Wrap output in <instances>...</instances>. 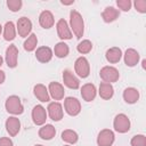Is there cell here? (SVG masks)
Returning a JSON list of instances; mask_svg holds the SVG:
<instances>
[{
    "label": "cell",
    "mask_w": 146,
    "mask_h": 146,
    "mask_svg": "<svg viewBox=\"0 0 146 146\" xmlns=\"http://www.w3.org/2000/svg\"><path fill=\"white\" fill-rule=\"evenodd\" d=\"M64 146H70V145H64Z\"/></svg>",
    "instance_id": "b9f144b4"
},
{
    "label": "cell",
    "mask_w": 146,
    "mask_h": 146,
    "mask_svg": "<svg viewBox=\"0 0 146 146\" xmlns=\"http://www.w3.org/2000/svg\"><path fill=\"white\" fill-rule=\"evenodd\" d=\"M63 82H64V84L67 87V88H70V89H79V87H80V81H79V79L73 74V72L72 71H70V70H65L64 72H63Z\"/></svg>",
    "instance_id": "5bb4252c"
},
{
    "label": "cell",
    "mask_w": 146,
    "mask_h": 146,
    "mask_svg": "<svg viewBox=\"0 0 146 146\" xmlns=\"http://www.w3.org/2000/svg\"><path fill=\"white\" fill-rule=\"evenodd\" d=\"M35 58L40 63H43V64L49 63L51 60V58H52V50H51V48L46 47V46L36 48V50H35Z\"/></svg>",
    "instance_id": "e0dca14e"
},
{
    "label": "cell",
    "mask_w": 146,
    "mask_h": 146,
    "mask_svg": "<svg viewBox=\"0 0 146 146\" xmlns=\"http://www.w3.org/2000/svg\"><path fill=\"white\" fill-rule=\"evenodd\" d=\"M15 36H16V26L11 21H9L3 26V39L6 41H13Z\"/></svg>",
    "instance_id": "484cf974"
},
{
    "label": "cell",
    "mask_w": 146,
    "mask_h": 146,
    "mask_svg": "<svg viewBox=\"0 0 146 146\" xmlns=\"http://www.w3.org/2000/svg\"><path fill=\"white\" fill-rule=\"evenodd\" d=\"M113 127H114V130L116 132L125 133V132H128L130 130V120L125 114L120 113L114 117Z\"/></svg>",
    "instance_id": "3957f363"
},
{
    "label": "cell",
    "mask_w": 146,
    "mask_h": 146,
    "mask_svg": "<svg viewBox=\"0 0 146 146\" xmlns=\"http://www.w3.org/2000/svg\"><path fill=\"white\" fill-rule=\"evenodd\" d=\"M47 112H48L49 117H50L52 121H60V120L63 119V115H64L63 106H62V104L58 103V102L49 103V105H48V107H47Z\"/></svg>",
    "instance_id": "9c48e42d"
},
{
    "label": "cell",
    "mask_w": 146,
    "mask_h": 146,
    "mask_svg": "<svg viewBox=\"0 0 146 146\" xmlns=\"http://www.w3.org/2000/svg\"><path fill=\"white\" fill-rule=\"evenodd\" d=\"M62 139L67 144H75L79 139V136L74 130L66 129L62 132Z\"/></svg>",
    "instance_id": "83f0119b"
},
{
    "label": "cell",
    "mask_w": 146,
    "mask_h": 146,
    "mask_svg": "<svg viewBox=\"0 0 146 146\" xmlns=\"http://www.w3.org/2000/svg\"><path fill=\"white\" fill-rule=\"evenodd\" d=\"M6 64L10 68H15L17 66V59H18V49L15 44H9L6 49Z\"/></svg>",
    "instance_id": "30bf717a"
},
{
    "label": "cell",
    "mask_w": 146,
    "mask_h": 146,
    "mask_svg": "<svg viewBox=\"0 0 146 146\" xmlns=\"http://www.w3.org/2000/svg\"><path fill=\"white\" fill-rule=\"evenodd\" d=\"M56 30H57V34H58L59 39H62V40H71L72 39V32L70 30L67 22L64 18L58 19V22L56 23Z\"/></svg>",
    "instance_id": "7c38bea8"
},
{
    "label": "cell",
    "mask_w": 146,
    "mask_h": 146,
    "mask_svg": "<svg viewBox=\"0 0 146 146\" xmlns=\"http://www.w3.org/2000/svg\"><path fill=\"white\" fill-rule=\"evenodd\" d=\"M115 136L114 132L110 129H103L99 131L97 136V144L98 146H112L114 143Z\"/></svg>",
    "instance_id": "ba28073f"
},
{
    "label": "cell",
    "mask_w": 146,
    "mask_h": 146,
    "mask_svg": "<svg viewBox=\"0 0 146 146\" xmlns=\"http://www.w3.org/2000/svg\"><path fill=\"white\" fill-rule=\"evenodd\" d=\"M119 16H120L119 9H116V8L112 7V6L106 7L102 13V18H103V21L105 23H112V22L116 21L119 18Z\"/></svg>",
    "instance_id": "7402d4cb"
},
{
    "label": "cell",
    "mask_w": 146,
    "mask_h": 146,
    "mask_svg": "<svg viewBox=\"0 0 146 146\" xmlns=\"http://www.w3.org/2000/svg\"><path fill=\"white\" fill-rule=\"evenodd\" d=\"M133 6H135L136 10L139 11L140 14H145L146 13V1L145 0H136L133 2Z\"/></svg>",
    "instance_id": "836d02e7"
},
{
    "label": "cell",
    "mask_w": 146,
    "mask_h": 146,
    "mask_svg": "<svg viewBox=\"0 0 146 146\" xmlns=\"http://www.w3.org/2000/svg\"><path fill=\"white\" fill-rule=\"evenodd\" d=\"M2 63H3V58H2L1 56H0V66L2 65Z\"/></svg>",
    "instance_id": "f35d334b"
},
{
    "label": "cell",
    "mask_w": 146,
    "mask_h": 146,
    "mask_svg": "<svg viewBox=\"0 0 146 146\" xmlns=\"http://www.w3.org/2000/svg\"><path fill=\"white\" fill-rule=\"evenodd\" d=\"M70 25L74 35L78 39H81L84 33V22L82 15L75 9H72L70 13Z\"/></svg>",
    "instance_id": "6da1fadb"
},
{
    "label": "cell",
    "mask_w": 146,
    "mask_h": 146,
    "mask_svg": "<svg viewBox=\"0 0 146 146\" xmlns=\"http://www.w3.org/2000/svg\"><path fill=\"white\" fill-rule=\"evenodd\" d=\"M56 129L52 124H44L39 129V137L43 140H50L55 137Z\"/></svg>",
    "instance_id": "d4e9b609"
},
{
    "label": "cell",
    "mask_w": 146,
    "mask_h": 146,
    "mask_svg": "<svg viewBox=\"0 0 146 146\" xmlns=\"http://www.w3.org/2000/svg\"><path fill=\"white\" fill-rule=\"evenodd\" d=\"M116 5H117L119 9H121L123 11H129L132 6V2L130 0H116Z\"/></svg>",
    "instance_id": "d6a6232c"
},
{
    "label": "cell",
    "mask_w": 146,
    "mask_h": 146,
    "mask_svg": "<svg viewBox=\"0 0 146 146\" xmlns=\"http://www.w3.org/2000/svg\"><path fill=\"white\" fill-rule=\"evenodd\" d=\"M0 146H14L13 140L8 137H1L0 138Z\"/></svg>",
    "instance_id": "e575fe53"
},
{
    "label": "cell",
    "mask_w": 146,
    "mask_h": 146,
    "mask_svg": "<svg viewBox=\"0 0 146 146\" xmlns=\"http://www.w3.org/2000/svg\"><path fill=\"white\" fill-rule=\"evenodd\" d=\"M22 6H23L22 0H7V7L13 13H16V11L21 10Z\"/></svg>",
    "instance_id": "1f68e13d"
},
{
    "label": "cell",
    "mask_w": 146,
    "mask_h": 146,
    "mask_svg": "<svg viewBox=\"0 0 146 146\" xmlns=\"http://www.w3.org/2000/svg\"><path fill=\"white\" fill-rule=\"evenodd\" d=\"M65 112L71 116H76L81 112V104L74 97H66L64 100Z\"/></svg>",
    "instance_id": "8992f818"
},
{
    "label": "cell",
    "mask_w": 146,
    "mask_h": 146,
    "mask_svg": "<svg viewBox=\"0 0 146 146\" xmlns=\"http://www.w3.org/2000/svg\"><path fill=\"white\" fill-rule=\"evenodd\" d=\"M33 94L34 96L42 103H47L50 100V96H49V91L48 88L46 86H43L42 83H38L33 87Z\"/></svg>",
    "instance_id": "d6986e66"
},
{
    "label": "cell",
    "mask_w": 146,
    "mask_h": 146,
    "mask_svg": "<svg viewBox=\"0 0 146 146\" xmlns=\"http://www.w3.org/2000/svg\"><path fill=\"white\" fill-rule=\"evenodd\" d=\"M60 3L64 5V6H70V5H73L74 3V0H71V1H64V0H62Z\"/></svg>",
    "instance_id": "8d00e7d4"
},
{
    "label": "cell",
    "mask_w": 146,
    "mask_h": 146,
    "mask_svg": "<svg viewBox=\"0 0 146 146\" xmlns=\"http://www.w3.org/2000/svg\"><path fill=\"white\" fill-rule=\"evenodd\" d=\"M123 99L127 104H135L139 99V91L133 87L125 88L123 91Z\"/></svg>",
    "instance_id": "603a6c76"
},
{
    "label": "cell",
    "mask_w": 146,
    "mask_h": 146,
    "mask_svg": "<svg viewBox=\"0 0 146 146\" xmlns=\"http://www.w3.org/2000/svg\"><path fill=\"white\" fill-rule=\"evenodd\" d=\"M105 57H106V60L111 64H116L121 60L122 58V50L119 48V47H112L110 49L106 50L105 52Z\"/></svg>",
    "instance_id": "44dd1931"
},
{
    "label": "cell",
    "mask_w": 146,
    "mask_h": 146,
    "mask_svg": "<svg viewBox=\"0 0 146 146\" xmlns=\"http://www.w3.org/2000/svg\"><path fill=\"white\" fill-rule=\"evenodd\" d=\"M5 107H6V111L13 115H19L24 112V106L22 104V100L16 95H11L7 98L5 103Z\"/></svg>",
    "instance_id": "7a4b0ae2"
},
{
    "label": "cell",
    "mask_w": 146,
    "mask_h": 146,
    "mask_svg": "<svg viewBox=\"0 0 146 146\" xmlns=\"http://www.w3.org/2000/svg\"><path fill=\"white\" fill-rule=\"evenodd\" d=\"M122 56L124 58V64L127 66H129V67L136 66L138 64V62H139V58H140L139 52L136 49H133V48L127 49L125 52H124V55H122Z\"/></svg>",
    "instance_id": "9a60e30c"
},
{
    "label": "cell",
    "mask_w": 146,
    "mask_h": 146,
    "mask_svg": "<svg viewBox=\"0 0 146 146\" xmlns=\"http://www.w3.org/2000/svg\"><path fill=\"white\" fill-rule=\"evenodd\" d=\"M16 30L19 34V36L22 38H26L31 34L32 31V22L30 18L22 16L21 18H18L17 21V25H16Z\"/></svg>",
    "instance_id": "52a82bcc"
},
{
    "label": "cell",
    "mask_w": 146,
    "mask_h": 146,
    "mask_svg": "<svg viewBox=\"0 0 146 146\" xmlns=\"http://www.w3.org/2000/svg\"><path fill=\"white\" fill-rule=\"evenodd\" d=\"M54 52H55V56L56 57H58V58H65L68 55V52H70V48H68V46L65 42H58V43L55 44Z\"/></svg>",
    "instance_id": "4316f807"
},
{
    "label": "cell",
    "mask_w": 146,
    "mask_h": 146,
    "mask_svg": "<svg viewBox=\"0 0 146 146\" xmlns=\"http://www.w3.org/2000/svg\"><path fill=\"white\" fill-rule=\"evenodd\" d=\"M99 76L104 82L107 83H112V82H116L120 78V73L119 71L113 67V66H104L100 72H99Z\"/></svg>",
    "instance_id": "5b68a950"
},
{
    "label": "cell",
    "mask_w": 146,
    "mask_h": 146,
    "mask_svg": "<svg viewBox=\"0 0 146 146\" xmlns=\"http://www.w3.org/2000/svg\"><path fill=\"white\" fill-rule=\"evenodd\" d=\"M39 24L43 29H50L55 24V18L54 15L50 10H43L39 15Z\"/></svg>",
    "instance_id": "ac0fdd59"
},
{
    "label": "cell",
    "mask_w": 146,
    "mask_h": 146,
    "mask_svg": "<svg viewBox=\"0 0 146 146\" xmlns=\"http://www.w3.org/2000/svg\"><path fill=\"white\" fill-rule=\"evenodd\" d=\"M48 91H49V96L51 98H54L55 100H60L64 98L65 95V89L63 87V84L58 83V82H50L48 86Z\"/></svg>",
    "instance_id": "4fadbf2b"
},
{
    "label": "cell",
    "mask_w": 146,
    "mask_h": 146,
    "mask_svg": "<svg viewBox=\"0 0 146 146\" xmlns=\"http://www.w3.org/2000/svg\"><path fill=\"white\" fill-rule=\"evenodd\" d=\"M36 44H38V38H36V34L31 33V34L27 36V39L24 41V44H23V46H24V49H25L26 51L31 52V51L35 50Z\"/></svg>",
    "instance_id": "f1b7e54d"
},
{
    "label": "cell",
    "mask_w": 146,
    "mask_h": 146,
    "mask_svg": "<svg viewBox=\"0 0 146 146\" xmlns=\"http://www.w3.org/2000/svg\"><path fill=\"white\" fill-rule=\"evenodd\" d=\"M32 120L36 125H43L47 120V111L42 105H35L32 110Z\"/></svg>",
    "instance_id": "8fae6325"
},
{
    "label": "cell",
    "mask_w": 146,
    "mask_h": 146,
    "mask_svg": "<svg viewBox=\"0 0 146 146\" xmlns=\"http://www.w3.org/2000/svg\"><path fill=\"white\" fill-rule=\"evenodd\" d=\"M141 66H143L144 70L146 68V59H143V62H141Z\"/></svg>",
    "instance_id": "74e56055"
},
{
    "label": "cell",
    "mask_w": 146,
    "mask_h": 146,
    "mask_svg": "<svg viewBox=\"0 0 146 146\" xmlns=\"http://www.w3.org/2000/svg\"><path fill=\"white\" fill-rule=\"evenodd\" d=\"M91 49H92V42H91L90 40H88V39L82 40V41L79 42V44L76 46V50H78L80 54H82V55L89 54V52L91 51Z\"/></svg>",
    "instance_id": "f546056e"
},
{
    "label": "cell",
    "mask_w": 146,
    "mask_h": 146,
    "mask_svg": "<svg viewBox=\"0 0 146 146\" xmlns=\"http://www.w3.org/2000/svg\"><path fill=\"white\" fill-rule=\"evenodd\" d=\"M6 130L9 136L15 137L21 130V121L16 116H9L6 120Z\"/></svg>",
    "instance_id": "2e32d148"
},
{
    "label": "cell",
    "mask_w": 146,
    "mask_h": 146,
    "mask_svg": "<svg viewBox=\"0 0 146 146\" xmlns=\"http://www.w3.org/2000/svg\"><path fill=\"white\" fill-rule=\"evenodd\" d=\"M96 94H97V90L95 84L92 83H86L81 88V96L86 102H92L96 97Z\"/></svg>",
    "instance_id": "ffe728a7"
},
{
    "label": "cell",
    "mask_w": 146,
    "mask_h": 146,
    "mask_svg": "<svg viewBox=\"0 0 146 146\" xmlns=\"http://www.w3.org/2000/svg\"><path fill=\"white\" fill-rule=\"evenodd\" d=\"M99 96L100 98L105 99V100H108L113 97L114 95V88L112 86V83H107V82H102L99 84Z\"/></svg>",
    "instance_id": "cb8c5ba5"
},
{
    "label": "cell",
    "mask_w": 146,
    "mask_h": 146,
    "mask_svg": "<svg viewBox=\"0 0 146 146\" xmlns=\"http://www.w3.org/2000/svg\"><path fill=\"white\" fill-rule=\"evenodd\" d=\"M131 146H146V136L145 135H136L130 140Z\"/></svg>",
    "instance_id": "4dcf8cb0"
},
{
    "label": "cell",
    "mask_w": 146,
    "mask_h": 146,
    "mask_svg": "<svg viewBox=\"0 0 146 146\" xmlns=\"http://www.w3.org/2000/svg\"><path fill=\"white\" fill-rule=\"evenodd\" d=\"M74 70H75V73L82 78V79H86L89 76L90 74V65H89V62L86 57H79L75 63H74Z\"/></svg>",
    "instance_id": "277c9868"
},
{
    "label": "cell",
    "mask_w": 146,
    "mask_h": 146,
    "mask_svg": "<svg viewBox=\"0 0 146 146\" xmlns=\"http://www.w3.org/2000/svg\"><path fill=\"white\" fill-rule=\"evenodd\" d=\"M1 32H2V26H1V24H0V34H1Z\"/></svg>",
    "instance_id": "ab89813d"
},
{
    "label": "cell",
    "mask_w": 146,
    "mask_h": 146,
    "mask_svg": "<svg viewBox=\"0 0 146 146\" xmlns=\"http://www.w3.org/2000/svg\"><path fill=\"white\" fill-rule=\"evenodd\" d=\"M34 146H43V145H40V144H38V145H34Z\"/></svg>",
    "instance_id": "60d3db41"
},
{
    "label": "cell",
    "mask_w": 146,
    "mask_h": 146,
    "mask_svg": "<svg viewBox=\"0 0 146 146\" xmlns=\"http://www.w3.org/2000/svg\"><path fill=\"white\" fill-rule=\"evenodd\" d=\"M5 80H6V74H5L3 71L0 70V84H2L5 82Z\"/></svg>",
    "instance_id": "d590c367"
}]
</instances>
